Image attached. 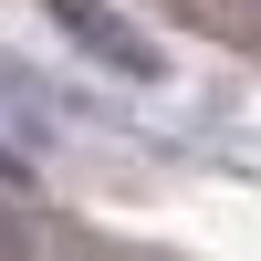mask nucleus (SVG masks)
I'll use <instances>...</instances> for the list:
<instances>
[{"label": "nucleus", "instance_id": "1", "mask_svg": "<svg viewBox=\"0 0 261 261\" xmlns=\"http://www.w3.org/2000/svg\"><path fill=\"white\" fill-rule=\"evenodd\" d=\"M42 21H53V32L73 42L94 73H115V84H167V53H157V32H136L115 0H42Z\"/></svg>", "mask_w": 261, "mask_h": 261}]
</instances>
